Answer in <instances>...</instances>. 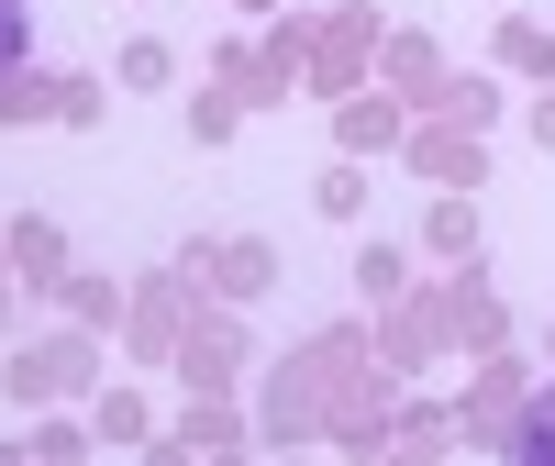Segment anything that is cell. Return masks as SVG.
<instances>
[{"label": "cell", "mask_w": 555, "mask_h": 466, "mask_svg": "<svg viewBox=\"0 0 555 466\" xmlns=\"http://www.w3.org/2000/svg\"><path fill=\"white\" fill-rule=\"evenodd\" d=\"M0 67H23V0H0Z\"/></svg>", "instance_id": "obj_1"}]
</instances>
